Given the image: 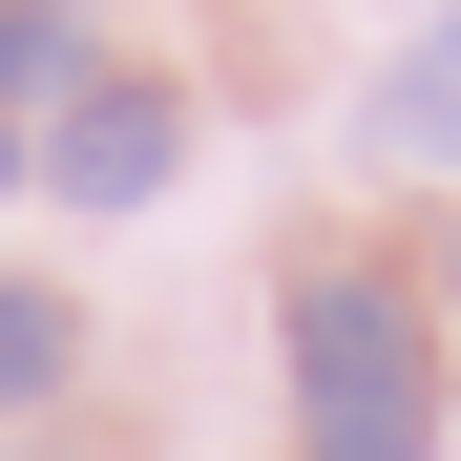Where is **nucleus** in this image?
<instances>
[{
  "mask_svg": "<svg viewBox=\"0 0 461 461\" xmlns=\"http://www.w3.org/2000/svg\"><path fill=\"white\" fill-rule=\"evenodd\" d=\"M294 399H315V461H440V336L377 273L294 294Z\"/></svg>",
  "mask_w": 461,
  "mask_h": 461,
  "instance_id": "nucleus-1",
  "label": "nucleus"
},
{
  "mask_svg": "<svg viewBox=\"0 0 461 461\" xmlns=\"http://www.w3.org/2000/svg\"><path fill=\"white\" fill-rule=\"evenodd\" d=\"M22 147H42V189H63V210H147V189H168V147H189V105H168V85H105V63H85V85H63Z\"/></svg>",
  "mask_w": 461,
  "mask_h": 461,
  "instance_id": "nucleus-2",
  "label": "nucleus"
},
{
  "mask_svg": "<svg viewBox=\"0 0 461 461\" xmlns=\"http://www.w3.org/2000/svg\"><path fill=\"white\" fill-rule=\"evenodd\" d=\"M377 147H399V168H461V0L399 42V85H377Z\"/></svg>",
  "mask_w": 461,
  "mask_h": 461,
  "instance_id": "nucleus-3",
  "label": "nucleus"
},
{
  "mask_svg": "<svg viewBox=\"0 0 461 461\" xmlns=\"http://www.w3.org/2000/svg\"><path fill=\"white\" fill-rule=\"evenodd\" d=\"M63 357H85V336H63V294H42V273H0V420H42V399H63Z\"/></svg>",
  "mask_w": 461,
  "mask_h": 461,
  "instance_id": "nucleus-4",
  "label": "nucleus"
},
{
  "mask_svg": "<svg viewBox=\"0 0 461 461\" xmlns=\"http://www.w3.org/2000/svg\"><path fill=\"white\" fill-rule=\"evenodd\" d=\"M85 85V42H63V0H0V105H63Z\"/></svg>",
  "mask_w": 461,
  "mask_h": 461,
  "instance_id": "nucleus-5",
  "label": "nucleus"
},
{
  "mask_svg": "<svg viewBox=\"0 0 461 461\" xmlns=\"http://www.w3.org/2000/svg\"><path fill=\"white\" fill-rule=\"evenodd\" d=\"M22 168H42V147H22V126H0V189H22Z\"/></svg>",
  "mask_w": 461,
  "mask_h": 461,
  "instance_id": "nucleus-6",
  "label": "nucleus"
}]
</instances>
